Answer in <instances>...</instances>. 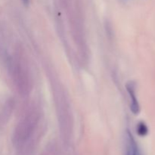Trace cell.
Segmentation results:
<instances>
[{
  "label": "cell",
  "mask_w": 155,
  "mask_h": 155,
  "mask_svg": "<svg viewBox=\"0 0 155 155\" xmlns=\"http://www.w3.org/2000/svg\"><path fill=\"white\" fill-rule=\"evenodd\" d=\"M126 155H142L133 135L129 130L126 133Z\"/></svg>",
  "instance_id": "obj_1"
},
{
  "label": "cell",
  "mask_w": 155,
  "mask_h": 155,
  "mask_svg": "<svg viewBox=\"0 0 155 155\" xmlns=\"http://www.w3.org/2000/svg\"><path fill=\"white\" fill-rule=\"evenodd\" d=\"M127 89L128 91L129 94H130V99H131V105H130V108H131L132 112L134 114H138L140 110V107H139V102L136 98V92H135V84L133 82H130L127 84Z\"/></svg>",
  "instance_id": "obj_2"
},
{
  "label": "cell",
  "mask_w": 155,
  "mask_h": 155,
  "mask_svg": "<svg viewBox=\"0 0 155 155\" xmlns=\"http://www.w3.org/2000/svg\"><path fill=\"white\" fill-rule=\"evenodd\" d=\"M148 127L144 124L143 122H141L137 126V133L141 136H145L148 134Z\"/></svg>",
  "instance_id": "obj_3"
},
{
  "label": "cell",
  "mask_w": 155,
  "mask_h": 155,
  "mask_svg": "<svg viewBox=\"0 0 155 155\" xmlns=\"http://www.w3.org/2000/svg\"><path fill=\"white\" fill-rule=\"evenodd\" d=\"M22 2L25 5H27L29 4V0H22Z\"/></svg>",
  "instance_id": "obj_4"
}]
</instances>
